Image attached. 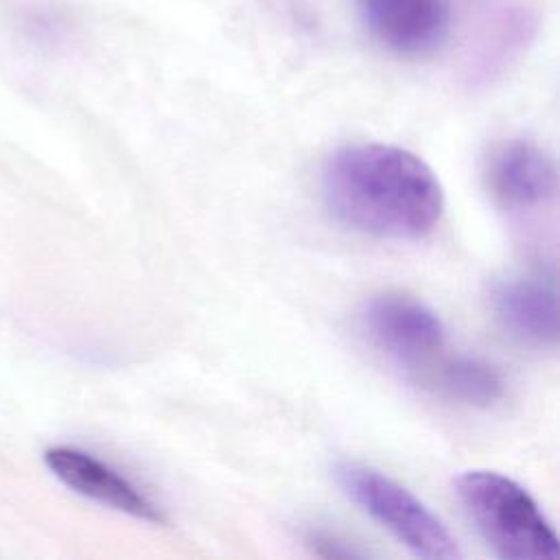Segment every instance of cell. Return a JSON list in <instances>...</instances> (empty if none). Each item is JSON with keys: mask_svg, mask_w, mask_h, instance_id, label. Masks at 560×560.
<instances>
[{"mask_svg": "<svg viewBox=\"0 0 560 560\" xmlns=\"http://www.w3.org/2000/svg\"><path fill=\"white\" fill-rule=\"evenodd\" d=\"M490 304L512 337L534 346H556L558 298L551 280L540 276L505 278L492 287Z\"/></svg>", "mask_w": 560, "mask_h": 560, "instance_id": "ba28073f", "label": "cell"}, {"mask_svg": "<svg viewBox=\"0 0 560 560\" xmlns=\"http://www.w3.org/2000/svg\"><path fill=\"white\" fill-rule=\"evenodd\" d=\"M455 494L488 547L505 560H556L558 536L532 494L494 470H466Z\"/></svg>", "mask_w": 560, "mask_h": 560, "instance_id": "7a4b0ae2", "label": "cell"}, {"mask_svg": "<svg viewBox=\"0 0 560 560\" xmlns=\"http://www.w3.org/2000/svg\"><path fill=\"white\" fill-rule=\"evenodd\" d=\"M52 475L77 494L147 523H164L162 510L122 472L74 446H52L44 453Z\"/></svg>", "mask_w": 560, "mask_h": 560, "instance_id": "5b68a950", "label": "cell"}, {"mask_svg": "<svg viewBox=\"0 0 560 560\" xmlns=\"http://www.w3.org/2000/svg\"><path fill=\"white\" fill-rule=\"evenodd\" d=\"M488 188L510 210H532L553 199L558 168L553 158L529 140L499 147L488 164Z\"/></svg>", "mask_w": 560, "mask_h": 560, "instance_id": "52a82bcc", "label": "cell"}, {"mask_svg": "<svg viewBox=\"0 0 560 560\" xmlns=\"http://www.w3.org/2000/svg\"><path fill=\"white\" fill-rule=\"evenodd\" d=\"M335 479L370 518L416 556L427 560L462 558L448 527L413 492L385 472L365 464L341 462L335 468Z\"/></svg>", "mask_w": 560, "mask_h": 560, "instance_id": "3957f363", "label": "cell"}, {"mask_svg": "<svg viewBox=\"0 0 560 560\" xmlns=\"http://www.w3.org/2000/svg\"><path fill=\"white\" fill-rule=\"evenodd\" d=\"M322 197L346 228L396 241L427 236L444 210L433 168L407 149L378 142L330 153L322 168Z\"/></svg>", "mask_w": 560, "mask_h": 560, "instance_id": "6da1fadb", "label": "cell"}, {"mask_svg": "<svg viewBox=\"0 0 560 560\" xmlns=\"http://www.w3.org/2000/svg\"><path fill=\"white\" fill-rule=\"evenodd\" d=\"M376 42L398 55L433 50L448 31L446 0H357Z\"/></svg>", "mask_w": 560, "mask_h": 560, "instance_id": "8992f818", "label": "cell"}, {"mask_svg": "<svg viewBox=\"0 0 560 560\" xmlns=\"http://www.w3.org/2000/svg\"><path fill=\"white\" fill-rule=\"evenodd\" d=\"M370 341L400 365L429 363L444 346L440 317L420 300L402 293H381L361 311Z\"/></svg>", "mask_w": 560, "mask_h": 560, "instance_id": "277c9868", "label": "cell"}, {"mask_svg": "<svg viewBox=\"0 0 560 560\" xmlns=\"http://www.w3.org/2000/svg\"><path fill=\"white\" fill-rule=\"evenodd\" d=\"M438 385L451 398L470 407H492L503 396L501 374L477 357L448 359L440 368Z\"/></svg>", "mask_w": 560, "mask_h": 560, "instance_id": "9c48e42d", "label": "cell"}, {"mask_svg": "<svg viewBox=\"0 0 560 560\" xmlns=\"http://www.w3.org/2000/svg\"><path fill=\"white\" fill-rule=\"evenodd\" d=\"M306 542L313 547V551L317 556H324V558H361V556H365V551L354 549L348 540H341L328 532H313V534H308Z\"/></svg>", "mask_w": 560, "mask_h": 560, "instance_id": "30bf717a", "label": "cell"}]
</instances>
